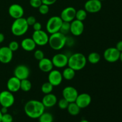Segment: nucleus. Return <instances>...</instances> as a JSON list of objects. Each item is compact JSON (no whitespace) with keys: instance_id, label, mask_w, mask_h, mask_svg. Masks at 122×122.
<instances>
[{"instance_id":"f257e3e1","label":"nucleus","mask_w":122,"mask_h":122,"mask_svg":"<svg viewBox=\"0 0 122 122\" xmlns=\"http://www.w3.org/2000/svg\"><path fill=\"white\" fill-rule=\"evenodd\" d=\"M45 107L42 101L36 100H29L25 104L24 111L27 117L33 119H38L45 112Z\"/></svg>"},{"instance_id":"f03ea898","label":"nucleus","mask_w":122,"mask_h":122,"mask_svg":"<svg viewBox=\"0 0 122 122\" xmlns=\"http://www.w3.org/2000/svg\"><path fill=\"white\" fill-rule=\"evenodd\" d=\"M86 63L87 58L85 55L80 52H76L69 57L67 66L75 71H79L86 66Z\"/></svg>"},{"instance_id":"7ed1b4c3","label":"nucleus","mask_w":122,"mask_h":122,"mask_svg":"<svg viewBox=\"0 0 122 122\" xmlns=\"http://www.w3.org/2000/svg\"><path fill=\"white\" fill-rule=\"evenodd\" d=\"M66 41V36L61 32H58L51 34L49 36L48 44L52 50L59 51L65 46Z\"/></svg>"},{"instance_id":"20e7f679","label":"nucleus","mask_w":122,"mask_h":122,"mask_svg":"<svg viewBox=\"0 0 122 122\" xmlns=\"http://www.w3.org/2000/svg\"><path fill=\"white\" fill-rule=\"evenodd\" d=\"M29 26L26 21V18H19L15 19L12 23L11 31L13 35L16 36L24 35L29 29Z\"/></svg>"},{"instance_id":"39448f33","label":"nucleus","mask_w":122,"mask_h":122,"mask_svg":"<svg viewBox=\"0 0 122 122\" xmlns=\"http://www.w3.org/2000/svg\"><path fill=\"white\" fill-rule=\"evenodd\" d=\"M63 21L60 16H52L48 20L46 25V29L50 34L56 33L60 31Z\"/></svg>"},{"instance_id":"423d86ee","label":"nucleus","mask_w":122,"mask_h":122,"mask_svg":"<svg viewBox=\"0 0 122 122\" xmlns=\"http://www.w3.org/2000/svg\"><path fill=\"white\" fill-rule=\"evenodd\" d=\"M14 101L15 98L11 92L5 90L0 92V105L2 107L10 108L14 104Z\"/></svg>"},{"instance_id":"0eeeda50","label":"nucleus","mask_w":122,"mask_h":122,"mask_svg":"<svg viewBox=\"0 0 122 122\" xmlns=\"http://www.w3.org/2000/svg\"><path fill=\"white\" fill-rule=\"evenodd\" d=\"M32 38L36 45L44 46L48 44L49 36L45 31L40 30L38 31H34L32 34Z\"/></svg>"},{"instance_id":"6e6552de","label":"nucleus","mask_w":122,"mask_h":122,"mask_svg":"<svg viewBox=\"0 0 122 122\" xmlns=\"http://www.w3.org/2000/svg\"><path fill=\"white\" fill-rule=\"evenodd\" d=\"M120 52L116 47H110L106 49L103 54L104 58L108 63H115L120 58Z\"/></svg>"},{"instance_id":"1a4fd4ad","label":"nucleus","mask_w":122,"mask_h":122,"mask_svg":"<svg viewBox=\"0 0 122 122\" xmlns=\"http://www.w3.org/2000/svg\"><path fill=\"white\" fill-rule=\"evenodd\" d=\"M62 94H63V98L66 100L70 103V102H75L77 95H79V93L76 88L73 86H68L63 89Z\"/></svg>"},{"instance_id":"9d476101","label":"nucleus","mask_w":122,"mask_h":122,"mask_svg":"<svg viewBox=\"0 0 122 122\" xmlns=\"http://www.w3.org/2000/svg\"><path fill=\"white\" fill-rule=\"evenodd\" d=\"M69 57L66 54L63 53H58L55 54L52 57L51 61L54 67L57 68H64L68 64Z\"/></svg>"},{"instance_id":"9b49d317","label":"nucleus","mask_w":122,"mask_h":122,"mask_svg":"<svg viewBox=\"0 0 122 122\" xmlns=\"http://www.w3.org/2000/svg\"><path fill=\"white\" fill-rule=\"evenodd\" d=\"M30 75V69L25 64H19L17 66L14 70V76L21 80L28 79Z\"/></svg>"},{"instance_id":"f8f14e48","label":"nucleus","mask_w":122,"mask_h":122,"mask_svg":"<svg viewBox=\"0 0 122 122\" xmlns=\"http://www.w3.org/2000/svg\"><path fill=\"white\" fill-rule=\"evenodd\" d=\"M102 8V3L99 0H88L85 3L84 9L87 13H97Z\"/></svg>"},{"instance_id":"ddd939ff","label":"nucleus","mask_w":122,"mask_h":122,"mask_svg":"<svg viewBox=\"0 0 122 122\" xmlns=\"http://www.w3.org/2000/svg\"><path fill=\"white\" fill-rule=\"evenodd\" d=\"M63 79L62 73H61L59 70L52 69L51 71L49 72L48 80L53 86H59L62 83Z\"/></svg>"},{"instance_id":"4468645a","label":"nucleus","mask_w":122,"mask_h":122,"mask_svg":"<svg viewBox=\"0 0 122 122\" xmlns=\"http://www.w3.org/2000/svg\"><path fill=\"white\" fill-rule=\"evenodd\" d=\"M85 26L83 21L75 19L70 22V32L75 36H79L83 33Z\"/></svg>"},{"instance_id":"2eb2a0df","label":"nucleus","mask_w":122,"mask_h":122,"mask_svg":"<svg viewBox=\"0 0 122 122\" xmlns=\"http://www.w3.org/2000/svg\"><path fill=\"white\" fill-rule=\"evenodd\" d=\"M76 10L73 7H68L62 10L60 14V17L63 21L71 22L75 19Z\"/></svg>"},{"instance_id":"dca6fc26","label":"nucleus","mask_w":122,"mask_h":122,"mask_svg":"<svg viewBox=\"0 0 122 122\" xmlns=\"http://www.w3.org/2000/svg\"><path fill=\"white\" fill-rule=\"evenodd\" d=\"M24 13L25 11L23 7L18 4H13L8 8V14L14 20L23 17Z\"/></svg>"},{"instance_id":"f3484780","label":"nucleus","mask_w":122,"mask_h":122,"mask_svg":"<svg viewBox=\"0 0 122 122\" xmlns=\"http://www.w3.org/2000/svg\"><path fill=\"white\" fill-rule=\"evenodd\" d=\"M92 101V98L89 94L87 93H82L77 95L75 102L80 107V108H85L90 105Z\"/></svg>"},{"instance_id":"a211bd4d","label":"nucleus","mask_w":122,"mask_h":122,"mask_svg":"<svg viewBox=\"0 0 122 122\" xmlns=\"http://www.w3.org/2000/svg\"><path fill=\"white\" fill-rule=\"evenodd\" d=\"M13 57V52L8 46L0 47V62L3 64H8L11 61Z\"/></svg>"},{"instance_id":"6ab92c4d","label":"nucleus","mask_w":122,"mask_h":122,"mask_svg":"<svg viewBox=\"0 0 122 122\" xmlns=\"http://www.w3.org/2000/svg\"><path fill=\"white\" fill-rule=\"evenodd\" d=\"M20 81L15 76L11 77L7 82V90L12 93L17 92L20 89Z\"/></svg>"},{"instance_id":"aec40b11","label":"nucleus","mask_w":122,"mask_h":122,"mask_svg":"<svg viewBox=\"0 0 122 122\" xmlns=\"http://www.w3.org/2000/svg\"><path fill=\"white\" fill-rule=\"evenodd\" d=\"M41 101L45 108H51L56 105L58 100L56 95L50 93V94H45Z\"/></svg>"},{"instance_id":"412c9836","label":"nucleus","mask_w":122,"mask_h":122,"mask_svg":"<svg viewBox=\"0 0 122 122\" xmlns=\"http://www.w3.org/2000/svg\"><path fill=\"white\" fill-rule=\"evenodd\" d=\"M38 67L39 69L43 72L49 73L53 69L54 66L51 60L44 57V58L39 61Z\"/></svg>"},{"instance_id":"4be33fe9","label":"nucleus","mask_w":122,"mask_h":122,"mask_svg":"<svg viewBox=\"0 0 122 122\" xmlns=\"http://www.w3.org/2000/svg\"><path fill=\"white\" fill-rule=\"evenodd\" d=\"M20 46L23 50L27 52L33 51L36 46V44L32 38H27L23 39L20 44Z\"/></svg>"},{"instance_id":"5701e85b","label":"nucleus","mask_w":122,"mask_h":122,"mask_svg":"<svg viewBox=\"0 0 122 122\" xmlns=\"http://www.w3.org/2000/svg\"><path fill=\"white\" fill-rule=\"evenodd\" d=\"M75 75H76V71H75L73 69L69 67H66L62 72L63 79L67 80V81L72 80L75 77Z\"/></svg>"},{"instance_id":"b1692460","label":"nucleus","mask_w":122,"mask_h":122,"mask_svg":"<svg viewBox=\"0 0 122 122\" xmlns=\"http://www.w3.org/2000/svg\"><path fill=\"white\" fill-rule=\"evenodd\" d=\"M67 110L68 113L70 115L73 116L78 115L79 114L80 112H81V108L76 104L75 102H70L67 108Z\"/></svg>"},{"instance_id":"393cba45","label":"nucleus","mask_w":122,"mask_h":122,"mask_svg":"<svg viewBox=\"0 0 122 122\" xmlns=\"http://www.w3.org/2000/svg\"><path fill=\"white\" fill-rule=\"evenodd\" d=\"M87 61H89L91 64H95L99 63L101 60V56L97 52H91L87 57Z\"/></svg>"},{"instance_id":"a878e982","label":"nucleus","mask_w":122,"mask_h":122,"mask_svg":"<svg viewBox=\"0 0 122 122\" xmlns=\"http://www.w3.org/2000/svg\"><path fill=\"white\" fill-rule=\"evenodd\" d=\"M32 85L28 79L21 80L20 82V89L24 92H29L32 89Z\"/></svg>"},{"instance_id":"bb28decb","label":"nucleus","mask_w":122,"mask_h":122,"mask_svg":"<svg viewBox=\"0 0 122 122\" xmlns=\"http://www.w3.org/2000/svg\"><path fill=\"white\" fill-rule=\"evenodd\" d=\"M39 122H53V116L48 112H44L39 118Z\"/></svg>"},{"instance_id":"cd10ccee","label":"nucleus","mask_w":122,"mask_h":122,"mask_svg":"<svg viewBox=\"0 0 122 122\" xmlns=\"http://www.w3.org/2000/svg\"><path fill=\"white\" fill-rule=\"evenodd\" d=\"M54 86L49 82H45L41 86V91L44 94H50L53 91Z\"/></svg>"},{"instance_id":"c85d7f7f","label":"nucleus","mask_w":122,"mask_h":122,"mask_svg":"<svg viewBox=\"0 0 122 122\" xmlns=\"http://www.w3.org/2000/svg\"><path fill=\"white\" fill-rule=\"evenodd\" d=\"M87 17V12L85 9H80L76 10L75 19L83 21L86 19Z\"/></svg>"},{"instance_id":"c756f323","label":"nucleus","mask_w":122,"mask_h":122,"mask_svg":"<svg viewBox=\"0 0 122 122\" xmlns=\"http://www.w3.org/2000/svg\"><path fill=\"white\" fill-rule=\"evenodd\" d=\"M70 23L66 22V21H63L62 23L60 29V32L64 35H67L70 32Z\"/></svg>"},{"instance_id":"7c9ffc66","label":"nucleus","mask_w":122,"mask_h":122,"mask_svg":"<svg viewBox=\"0 0 122 122\" xmlns=\"http://www.w3.org/2000/svg\"><path fill=\"white\" fill-rule=\"evenodd\" d=\"M57 104H58V107L60 109L65 110L67 109V108L69 102L63 98L60 99L58 101H57Z\"/></svg>"},{"instance_id":"2f4dec72","label":"nucleus","mask_w":122,"mask_h":122,"mask_svg":"<svg viewBox=\"0 0 122 122\" xmlns=\"http://www.w3.org/2000/svg\"><path fill=\"white\" fill-rule=\"evenodd\" d=\"M38 10H39V13L42 15H46L48 13L49 11H50L49 5L44 4H42L40 7L38 8Z\"/></svg>"},{"instance_id":"473e14b6","label":"nucleus","mask_w":122,"mask_h":122,"mask_svg":"<svg viewBox=\"0 0 122 122\" xmlns=\"http://www.w3.org/2000/svg\"><path fill=\"white\" fill-rule=\"evenodd\" d=\"M34 57L36 60L39 61L45 57V55L41 50H36L34 52Z\"/></svg>"},{"instance_id":"72a5a7b5","label":"nucleus","mask_w":122,"mask_h":122,"mask_svg":"<svg viewBox=\"0 0 122 122\" xmlns=\"http://www.w3.org/2000/svg\"><path fill=\"white\" fill-rule=\"evenodd\" d=\"M8 46L13 52H14V51H16L17 50H18V49L19 48V44L16 41H11L10 42Z\"/></svg>"},{"instance_id":"f704fd0d","label":"nucleus","mask_w":122,"mask_h":122,"mask_svg":"<svg viewBox=\"0 0 122 122\" xmlns=\"http://www.w3.org/2000/svg\"><path fill=\"white\" fill-rule=\"evenodd\" d=\"M13 117L9 113H5L2 114L1 122H13Z\"/></svg>"},{"instance_id":"c9c22d12","label":"nucleus","mask_w":122,"mask_h":122,"mask_svg":"<svg viewBox=\"0 0 122 122\" xmlns=\"http://www.w3.org/2000/svg\"><path fill=\"white\" fill-rule=\"evenodd\" d=\"M29 4L30 6L33 8H38L42 4L41 0H30Z\"/></svg>"},{"instance_id":"e433bc0d","label":"nucleus","mask_w":122,"mask_h":122,"mask_svg":"<svg viewBox=\"0 0 122 122\" xmlns=\"http://www.w3.org/2000/svg\"><path fill=\"white\" fill-rule=\"evenodd\" d=\"M26 21H27L29 26H33V25L36 22V20L35 17L33 16V15L29 16L27 18H26Z\"/></svg>"},{"instance_id":"4c0bfd02","label":"nucleus","mask_w":122,"mask_h":122,"mask_svg":"<svg viewBox=\"0 0 122 122\" xmlns=\"http://www.w3.org/2000/svg\"><path fill=\"white\" fill-rule=\"evenodd\" d=\"M32 26H33V29L34 31H38L42 30V25L39 21H36Z\"/></svg>"},{"instance_id":"58836bf2","label":"nucleus","mask_w":122,"mask_h":122,"mask_svg":"<svg viewBox=\"0 0 122 122\" xmlns=\"http://www.w3.org/2000/svg\"><path fill=\"white\" fill-rule=\"evenodd\" d=\"M42 4H46L47 5H51L54 4L56 2L57 0H41Z\"/></svg>"},{"instance_id":"ea45409f","label":"nucleus","mask_w":122,"mask_h":122,"mask_svg":"<svg viewBox=\"0 0 122 122\" xmlns=\"http://www.w3.org/2000/svg\"><path fill=\"white\" fill-rule=\"evenodd\" d=\"M116 48L120 52H122V41H120L117 43L116 45Z\"/></svg>"},{"instance_id":"a19ab883","label":"nucleus","mask_w":122,"mask_h":122,"mask_svg":"<svg viewBox=\"0 0 122 122\" xmlns=\"http://www.w3.org/2000/svg\"><path fill=\"white\" fill-rule=\"evenodd\" d=\"M8 108H7V107H2V108L0 109L1 112L2 113V114H5V113H8Z\"/></svg>"},{"instance_id":"79ce46f5","label":"nucleus","mask_w":122,"mask_h":122,"mask_svg":"<svg viewBox=\"0 0 122 122\" xmlns=\"http://www.w3.org/2000/svg\"><path fill=\"white\" fill-rule=\"evenodd\" d=\"M5 39V36L3 33H0V44L2 43Z\"/></svg>"},{"instance_id":"37998d69","label":"nucleus","mask_w":122,"mask_h":122,"mask_svg":"<svg viewBox=\"0 0 122 122\" xmlns=\"http://www.w3.org/2000/svg\"><path fill=\"white\" fill-rule=\"evenodd\" d=\"M119 60L121 61V62L122 63V52H120V58H119Z\"/></svg>"},{"instance_id":"c03bdc74","label":"nucleus","mask_w":122,"mask_h":122,"mask_svg":"<svg viewBox=\"0 0 122 122\" xmlns=\"http://www.w3.org/2000/svg\"><path fill=\"white\" fill-rule=\"evenodd\" d=\"M79 122H89L88 121V120H85V119H83V120H81V121H80Z\"/></svg>"},{"instance_id":"a18cd8bd","label":"nucleus","mask_w":122,"mask_h":122,"mask_svg":"<svg viewBox=\"0 0 122 122\" xmlns=\"http://www.w3.org/2000/svg\"><path fill=\"white\" fill-rule=\"evenodd\" d=\"M2 114L1 112V110H0V122H1V119H2Z\"/></svg>"},{"instance_id":"49530a36","label":"nucleus","mask_w":122,"mask_h":122,"mask_svg":"<svg viewBox=\"0 0 122 122\" xmlns=\"http://www.w3.org/2000/svg\"><path fill=\"white\" fill-rule=\"evenodd\" d=\"M99 1H104V0H99Z\"/></svg>"}]
</instances>
